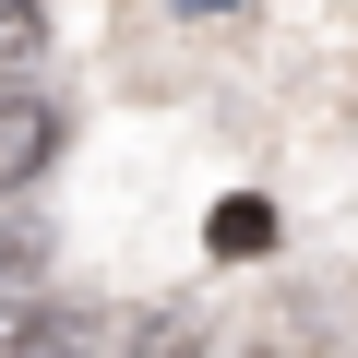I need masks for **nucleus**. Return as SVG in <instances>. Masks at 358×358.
I'll list each match as a JSON object with an SVG mask.
<instances>
[{
    "label": "nucleus",
    "instance_id": "nucleus-1",
    "mask_svg": "<svg viewBox=\"0 0 358 358\" xmlns=\"http://www.w3.org/2000/svg\"><path fill=\"white\" fill-rule=\"evenodd\" d=\"M0 358H96L84 299H0Z\"/></svg>",
    "mask_w": 358,
    "mask_h": 358
},
{
    "label": "nucleus",
    "instance_id": "nucleus-2",
    "mask_svg": "<svg viewBox=\"0 0 358 358\" xmlns=\"http://www.w3.org/2000/svg\"><path fill=\"white\" fill-rule=\"evenodd\" d=\"M48 155H60V108L24 96V84H0V192H24Z\"/></svg>",
    "mask_w": 358,
    "mask_h": 358
},
{
    "label": "nucleus",
    "instance_id": "nucleus-3",
    "mask_svg": "<svg viewBox=\"0 0 358 358\" xmlns=\"http://www.w3.org/2000/svg\"><path fill=\"white\" fill-rule=\"evenodd\" d=\"M48 60V13H36V0H0V84H24Z\"/></svg>",
    "mask_w": 358,
    "mask_h": 358
},
{
    "label": "nucleus",
    "instance_id": "nucleus-4",
    "mask_svg": "<svg viewBox=\"0 0 358 358\" xmlns=\"http://www.w3.org/2000/svg\"><path fill=\"white\" fill-rule=\"evenodd\" d=\"M215 251H227V263L275 251V203H251V192H239V203H215Z\"/></svg>",
    "mask_w": 358,
    "mask_h": 358
},
{
    "label": "nucleus",
    "instance_id": "nucleus-5",
    "mask_svg": "<svg viewBox=\"0 0 358 358\" xmlns=\"http://www.w3.org/2000/svg\"><path fill=\"white\" fill-rule=\"evenodd\" d=\"M120 358H203V322H192V310H155V322H131Z\"/></svg>",
    "mask_w": 358,
    "mask_h": 358
},
{
    "label": "nucleus",
    "instance_id": "nucleus-6",
    "mask_svg": "<svg viewBox=\"0 0 358 358\" xmlns=\"http://www.w3.org/2000/svg\"><path fill=\"white\" fill-rule=\"evenodd\" d=\"M48 263V227H0V275H36Z\"/></svg>",
    "mask_w": 358,
    "mask_h": 358
},
{
    "label": "nucleus",
    "instance_id": "nucleus-7",
    "mask_svg": "<svg viewBox=\"0 0 358 358\" xmlns=\"http://www.w3.org/2000/svg\"><path fill=\"white\" fill-rule=\"evenodd\" d=\"M192 13H215V0H192Z\"/></svg>",
    "mask_w": 358,
    "mask_h": 358
}]
</instances>
